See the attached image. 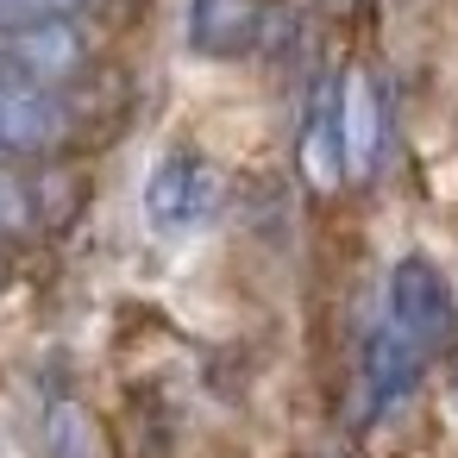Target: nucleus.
Listing matches in <instances>:
<instances>
[{
	"label": "nucleus",
	"instance_id": "obj_3",
	"mask_svg": "<svg viewBox=\"0 0 458 458\" xmlns=\"http://www.w3.org/2000/svg\"><path fill=\"white\" fill-rule=\"evenodd\" d=\"M82 64H89V38L76 20H38L20 32H0V70L38 89H64L70 76H82Z\"/></svg>",
	"mask_w": 458,
	"mask_h": 458
},
{
	"label": "nucleus",
	"instance_id": "obj_1",
	"mask_svg": "<svg viewBox=\"0 0 458 458\" xmlns=\"http://www.w3.org/2000/svg\"><path fill=\"white\" fill-rule=\"evenodd\" d=\"M214 208H220V176L195 151H170L145 176V226L151 233H170V239L176 233H195V226L214 220Z\"/></svg>",
	"mask_w": 458,
	"mask_h": 458
},
{
	"label": "nucleus",
	"instance_id": "obj_4",
	"mask_svg": "<svg viewBox=\"0 0 458 458\" xmlns=\"http://www.w3.org/2000/svg\"><path fill=\"white\" fill-rule=\"evenodd\" d=\"M389 320L408 339H420L427 352H439L452 339V289L427 258H395V270H389Z\"/></svg>",
	"mask_w": 458,
	"mask_h": 458
},
{
	"label": "nucleus",
	"instance_id": "obj_7",
	"mask_svg": "<svg viewBox=\"0 0 458 458\" xmlns=\"http://www.w3.org/2000/svg\"><path fill=\"white\" fill-rule=\"evenodd\" d=\"M333 132H339V170L370 176L377 151H383V101H377L370 76H345L333 89Z\"/></svg>",
	"mask_w": 458,
	"mask_h": 458
},
{
	"label": "nucleus",
	"instance_id": "obj_8",
	"mask_svg": "<svg viewBox=\"0 0 458 458\" xmlns=\"http://www.w3.org/2000/svg\"><path fill=\"white\" fill-rule=\"evenodd\" d=\"M89 0H0V32H20L38 20H76Z\"/></svg>",
	"mask_w": 458,
	"mask_h": 458
},
{
	"label": "nucleus",
	"instance_id": "obj_6",
	"mask_svg": "<svg viewBox=\"0 0 458 458\" xmlns=\"http://www.w3.org/2000/svg\"><path fill=\"white\" fill-rule=\"evenodd\" d=\"M64 126H70V114H64L57 89H38L26 76L0 70V151H20V157L51 151L64 139Z\"/></svg>",
	"mask_w": 458,
	"mask_h": 458
},
{
	"label": "nucleus",
	"instance_id": "obj_2",
	"mask_svg": "<svg viewBox=\"0 0 458 458\" xmlns=\"http://www.w3.org/2000/svg\"><path fill=\"white\" fill-rule=\"evenodd\" d=\"M420 364H427V345L408 339L389 314L364 333V352H358V402H364V420H383L395 414L414 383H420Z\"/></svg>",
	"mask_w": 458,
	"mask_h": 458
},
{
	"label": "nucleus",
	"instance_id": "obj_9",
	"mask_svg": "<svg viewBox=\"0 0 458 458\" xmlns=\"http://www.w3.org/2000/svg\"><path fill=\"white\" fill-rule=\"evenodd\" d=\"M0 226H26V189L13 170H0Z\"/></svg>",
	"mask_w": 458,
	"mask_h": 458
},
{
	"label": "nucleus",
	"instance_id": "obj_5",
	"mask_svg": "<svg viewBox=\"0 0 458 458\" xmlns=\"http://www.w3.org/2000/svg\"><path fill=\"white\" fill-rule=\"evenodd\" d=\"M182 38L208 64H239L264 38V0H189Z\"/></svg>",
	"mask_w": 458,
	"mask_h": 458
}]
</instances>
